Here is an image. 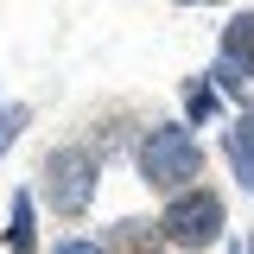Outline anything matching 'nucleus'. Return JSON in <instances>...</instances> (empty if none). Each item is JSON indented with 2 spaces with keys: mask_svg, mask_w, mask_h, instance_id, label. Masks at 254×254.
Returning a JSON list of instances; mask_svg holds the SVG:
<instances>
[{
  "mask_svg": "<svg viewBox=\"0 0 254 254\" xmlns=\"http://www.w3.org/2000/svg\"><path fill=\"white\" fill-rule=\"evenodd\" d=\"M133 165H140V185L178 197V190H190L203 178V146H197L190 121H153L133 146Z\"/></svg>",
  "mask_w": 254,
  "mask_h": 254,
  "instance_id": "f257e3e1",
  "label": "nucleus"
},
{
  "mask_svg": "<svg viewBox=\"0 0 254 254\" xmlns=\"http://www.w3.org/2000/svg\"><path fill=\"white\" fill-rule=\"evenodd\" d=\"M95 185H102V159L89 146H51L38 165V190H45L51 216H83L95 203Z\"/></svg>",
  "mask_w": 254,
  "mask_h": 254,
  "instance_id": "f03ea898",
  "label": "nucleus"
},
{
  "mask_svg": "<svg viewBox=\"0 0 254 254\" xmlns=\"http://www.w3.org/2000/svg\"><path fill=\"white\" fill-rule=\"evenodd\" d=\"M222 222H229V203H222V190H210V185L178 190V197H165V210H159L165 242H172V248H185V254L216 248V242H222Z\"/></svg>",
  "mask_w": 254,
  "mask_h": 254,
  "instance_id": "7ed1b4c3",
  "label": "nucleus"
},
{
  "mask_svg": "<svg viewBox=\"0 0 254 254\" xmlns=\"http://www.w3.org/2000/svg\"><path fill=\"white\" fill-rule=\"evenodd\" d=\"M248 76H254V13H235V19L222 26L210 83H216L222 95H242V102H248Z\"/></svg>",
  "mask_w": 254,
  "mask_h": 254,
  "instance_id": "20e7f679",
  "label": "nucleus"
},
{
  "mask_svg": "<svg viewBox=\"0 0 254 254\" xmlns=\"http://www.w3.org/2000/svg\"><path fill=\"white\" fill-rule=\"evenodd\" d=\"M222 153H229V165H235V185L254 197V95L235 108V121H229V133H222Z\"/></svg>",
  "mask_w": 254,
  "mask_h": 254,
  "instance_id": "39448f33",
  "label": "nucleus"
},
{
  "mask_svg": "<svg viewBox=\"0 0 254 254\" xmlns=\"http://www.w3.org/2000/svg\"><path fill=\"white\" fill-rule=\"evenodd\" d=\"M102 248H108V254H159V248H165V229L146 222V216H121L108 235H102Z\"/></svg>",
  "mask_w": 254,
  "mask_h": 254,
  "instance_id": "423d86ee",
  "label": "nucleus"
},
{
  "mask_svg": "<svg viewBox=\"0 0 254 254\" xmlns=\"http://www.w3.org/2000/svg\"><path fill=\"white\" fill-rule=\"evenodd\" d=\"M6 248L13 254H38V222H32V190L13 197V229H6Z\"/></svg>",
  "mask_w": 254,
  "mask_h": 254,
  "instance_id": "0eeeda50",
  "label": "nucleus"
},
{
  "mask_svg": "<svg viewBox=\"0 0 254 254\" xmlns=\"http://www.w3.org/2000/svg\"><path fill=\"white\" fill-rule=\"evenodd\" d=\"M216 108H222V89H216V83H185V121H190V127L210 121Z\"/></svg>",
  "mask_w": 254,
  "mask_h": 254,
  "instance_id": "6e6552de",
  "label": "nucleus"
},
{
  "mask_svg": "<svg viewBox=\"0 0 254 254\" xmlns=\"http://www.w3.org/2000/svg\"><path fill=\"white\" fill-rule=\"evenodd\" d=\"M26 121H32V108H26V102H0V153L19 140V127H26Z\"/></svg>",
  "mask_w": 254,
  "mask_h": 254,
  "instance_id": "1a4fd4ad",
  "label": "nucleus"
},
{
  "mask_svg": "<svg viewBox=\"0 0 254 254\" xmlns=\"http://www.w3.org/2000/svg\"><path fill=\"white\" fill-rule=\"evenodd\" d=\"M58 254H108V248H102V242H83V235H64Z\"/></svg>",
  "mask_w": 254,
  "mask_h": 254,
  "instance_id": "9d476101",
  "label": "nucleus"
},
{
  "mask_svg": "<svg viewBox=\"0 0 254 254\" xmlns=\"http://www.w3.org/2000/svg\"><path fill=\"white\" fill-rule=\"evenodd\" d=\"M178 6H216V0H178Z\"/></svg>",
  "mask_w": 254,
  "mask_h": 254,
  "instance_id": "9b49d317",
  "label": "nucleus"
},
{
  "mask_svg": "<svg viewBox=\"0 0 254 254\" xmlns=\"http://www.w3.org/2000/svg\"><path fill=\"white\" fill-rule=\"evenodd\" d=\"M248 254H254V242H248Z\"/></svg>",
  "mask_w": 254,
  "mask_h": 254,
  "instance_id": "f8f14e48",
  "label": "nucleus"
}]
</instances>
